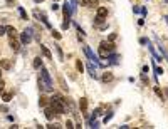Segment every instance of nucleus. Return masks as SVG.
I'll list each match as a JSON object with an SVG mask.
<instances>
[{"label": "nucleus", "mask_w": 168, "mask_h": 129, "mask_svg": "<svg viewBox=\"0 0 168 129\" xmlns=\"http://www.w3.org/2000/svg\"><path fill=\"white\" fill-rule=\"evenodd\" d=\"M155 74H156V76H161V74H163V69H161V67H155Z\"/></svg>", "instance_id": "nucleus-25"}, {"label": "nucleus", "mask_w": 168, "mask_h": 129, "mask_svg": "<svg viewBox=\"0 0 168 129\" xmlns=\"http://www.w3.org/2000/svg\"><path fill=\"white\" fill-rule=\"evenodd\" d=\"M7 3H9V5H12V3H14V0H7Z\"/></svg>", "instance_id": "nucleus-34"}, {"label": "nucleus", "mask_w": 168, "mask_h": 129, "mask_svg": "<svg viewBox=\"0 0 168 129\" xmlns=\"http://www.w3.org/2000/svg\"><path fill=\"white\" fill-rule=\"evenodd\" d=\"M39 87L44 92H52L54 91V86H52V80H50V76L47 69L40 67V77H39Z\"/></svg>", "instance_id": "nucleus-1"}, {"label": "nucleus", "mask_w": 168, "mask_h": 129, "mask_svg": "<svg viewBox=\"0 0 168 129\" xmlns=\"http://www.w3.org/2000/svg\"><path fill=\"white\" fill-rule=\"evenodd\" d=\"M0 67H2V69H5V70H9L10 67H12V64H10V60L2 59V60H0Z\"/></svg>", "instance_id": "nucleus-11"}, {"label": "nucleus", "mask_w": 168, "mask_h": 129, "mask_svg": "<svg viewBox=\"0 0 168 129\" xmlns=\"http://www.w3.org/2000/svg\"><path fill=\"white\" fill-rule=\"evenodd\" d=\"M50 107L57 114H64L66 112V99H62V97H52L50 99Z\"/></svg>", "instance_id": "nucleus-2"}, {"label": "nucleus", "mask_w": 168, "mask_h": 129, "mask_svg": "<svg viewBox=\"0 0 168 129\" xmlns=\"http://www.w3.org/2000/svg\"><path fill=\"white\" fill-rule=\"evenodd\" d=\"M56 50H57V54H59V59H61V60H64V54H62V50H61V47H59V45L56 47Z\"/></svg>", "instance_id": "nucleus-24"}, {"label": "nucleus", "mask_w": 168, "mask_h": 129, "mask_svg": "<svg viewBox=\"0 0 168 129\" xmlns=\"http://www.w3.org/2000/svg\"><path fill=\"white\" fill-rule=\"evenodd\" d=\"M44 112H46V118L47 119H52V109H46Z\"/></svg>", "instance_id": "nucleus-23"}, {"label": "nucleus", "mask_w": 168, "mask_h": 129, "mask_svg": "<svg viewBox=\"0 0 168 129\" xmlns=\"http://www.w3.org/2000/svg\"><path fill=\"white\" fill-rule=\"evenodd\" d=\"M34 17H37L39 20H42V22L46 24V27H50V24H49V20H47V17H46L44 14H39V10H34Z\"/></svg>", "instance_id": "nucleus-8"}, {"label": "nucleus", "mask_w": 168, "mask_h": 129, "mask_svg": "<svg viewBox=\"0 0 168 129\" xmlns=\"http://www.w3.org/2000/svg\"><path fill=\"white\" fill-rule=\"evenodd\" d=\"M32 35H34V30L25 29L24 32H22V35H20V42H22L24 45H29L30 42H32Z\"/></svg>", "instance_id": "nucleus-4"}, {"label": "nucleus", "mask_w": 168, "mask_h": 129, "mask_svg": "<svg viewBox=\"0 0 168 129\" xmlns=\"http://www.w3.org/2000/svg\"><path fill=\"white\" fill-rule=\"evenodd\" d=\"M3 101H5V102L12 101V94H10V92H5V94H3Z\"/></svg>", "instance_id": "nucleus-19"}, {"label": "nucleus", "mask_w": 168, "mask_h": 129, "mask_svg": "<svg viewBox=\"0 0 168 129\" xmlns=\"http://www.w3.org/2000/svg\"><path fill=\"white\" fill-rule=\"evenodd\" d=\"M3 86H5V82L0 79V92H3Z\"/></svg>", "instance_id": "nucleus-32"}, {"label": "nucleus", "mask_w": 168, "mask_h": 129, "mask_svg": "<svg viewBox=\"0 0 168 129\" xmlns=\"http://www.w3.org/2000/svg\"><path fill=\"white\" fill-rule=\"evenodd\" d=\"M111 118H113V112H109L108 116H106V118H104V122H108V121L111 119Z\"/></svg>", "instance_id": "nucleus-30"}, {"label": "nucleus", "mask_w": 168, "mask_h": 129, "mask_svg": "<svg viewBox=\"0 0 168 129\" xmlns=\"http://www.w3.org/2000/svg\"><path fill=\"white\" fill-rule=\"evenodd\" d=\"M79 107H81V111H82V112H86V109H88V99H86V97H81Z\"/></svg>", "instance_id": "nucleus-12"}, {"label": "nucleus", "mask_w": 168, "mask_h": 129, "mask_svg": "<svg viewBox=\"0 0 168 129\" xmlns=\"http://www.w3.org/2000/svg\"><path fill=\"white\" fill-rule=\"evenodd\" d=\"M54 2H57V0H54Z\"/></svg>", "instance_id": "nucleus-37"}, {"label": "nucleus", "mask_w": 168, "mask_h": 129, "mask_svg": "<svg viewBox=\"0 0 168 129\" xmlns=\"http://www.w3.org/2000/svg\"><path fill=\"white\" fill-rule=\"evenodd\" d=\"M84 54L88 55V59L91 60V62H94V66H101V62H99V60H98V57H96V55L93 54V50L89 49L88 45H84Z\"/></svg>", "instance_id": "nucleus-5"}, {"label": "nucleus", "mask_w": 168, "mask_h": 129, "mask_svg": "<svg viewBox=\"0 0 168 129\" xmlns=\"http://www.w3.org/2000/svg\"><path fill=\"white\" fill-rule=\"evenodd\" d=\"M34 67H35V69L42 67V60H40V57H35V59H34Z\"/></svg>", "instance_id": "nucleus-17"}, {"label": "nucleus", "mask_w": 168, "mask_h": 129, "mask_svg": "<svg viewBox=\"0 0 168 129\" xmlns=\"http://www.w3.org/2000/svg\"><path fill=\"white\" fill-rule=\"evenodd\" d=\"M108 59H109V62H111V64H118V55H116V54H109L108 55Z\"/></svg>", "instance_id": "nucleus-15"}, {"label": "nucleus", "mask_w": 168, "mask_h": 129, "mask_svg": "<svg viewBox=\"0 0 168 129\" xmlns=\"http://www.w3.org/2000/svg\"><path fill=\"white\" fill-rule=\"evenodd\" d=\"M34 2H35V3H40V2H44V0H34Z\"/></svg>", "instance_id": "nucleus-35"}, {"label": "nucleus", "mask_w": 168, "mask_h": 129, "mask_svg": "<svg viewBox=\"0 0 168 129\" xmlns=\"http://www.w3.org/2000/svg\"><path fill=\"white\" fill-rule=\"evenodd\" d=\"M116 39V34H111V35H109V40H111V42H113V40Z\"/></svg>", "instance_id": "nucleus-33"}, {"label": "nucleus", "mask_w": 168, "mask_h": 129, "mask_svg": "<svg viewBox=\"0 0 168 129\" xmlns=\"http://www.w3.org/2000/svg\"><path fill=\"white\" fill-rule=\"evenodd\" d=\"M52 37H54V39H56V40H61V37H62V35H61L59 32H56V30H52Z\"/></svg>", "instance_id": "nucleus-22"}, {"label": "nucleus", "mask_w": 168, "mask_h": 129, "mask_svg": "<svg viewBox=\"0 0 168 129\" xmlns=\"http://www.w3.org/2000/svg\"><path fill=\"white\" fill-rule=\"evenodd\" d=\"M81 3L86 7H98V0H81Z\"/></svg>", "instance_id": "nucleus-10"}, {"label": "nucleus", "mask_w": 168, "mask_h": 129, "mask_svg": "<svg viewBox=\"0 0 168 129\" xmlns=\"http://www.w3.org/2000/svg\"><path fill=\"white\" fill-rule=\"evenodd\" d=\"M113 50H114V44H113L111 40H109V42L103 40V42L99 44V55H101V57H108Z\"/></svg>", "instance_id": "nucleus-3"}, {"label": "nucleus", "mask_w": 168, "mask_h": 129, "mask_svg": "<svg viewBox=\"0 0 168 129\" xmlns=\"http://www.w3.org/2000/svg\"><path fill=\"white\" fill-rule=\"evenodd\" d=\"M76 67H78V70H79V72H82V70H84V66H82V62H81V60H78V62H76Z\"/></svg>", "instance_id": "nucleus-20"}, {"label": "nucleus", "mask_w": 168, "mask_h": 129, "mask_svg": "<svg viewBox=\"0 0 168 129\" xmlns=\"http://www.w3.org/2000/svg\"><path fill=\"white\" fill-rule=\"evenodd\" d=\"M40 49H42V54L47 57V59H52V54H50V50L46 47V45H40Z\"/></svg>", "instance_id": "nucleus-13"}, {"label": "nucleus", "mask_w": 168, "mask_h": 129, "mask_svg": "<svg viewBox=\"0 0 168 129\" xmlns=\"http://www.w3.org/2000/svg\"><path fill=\"white\" fill-rule=\"evenodd\" d=\"M7 34H9V37H15L17 35V30L14 29V27H7Z\"/></svg>", "instance_id": "nucleus-16"}, {"label": "nucleus", "mask_w": 168, "mask_h": 129, "mask_svg": "<svg viewBox=\"0 0 168 129\" xmlns=\"http://www.w3.org/2000/svg\"><path fill=\"white\" fill-rule=\"evenodd\" d=\"M9 44H10V47L15 50V52L20 49V44H19V40L15 39V37H10V42H9Z\"/></svg>", "instance_id": "nucleus-9"}, {"label": "nucleus", "mask_w": 168, "mask_h": 129, "mask_svg": "<svg viewBox=\"0 0 168 129\" xmlns=\"http://www.w3.org/2000/svg\"><path fill=\"white\" fill-rule=\"evenodd\" d=\"M89 126H91V128H98L99 122H98V121H91V122H89Z\"/></svg>", "instance_id": "nucleus-26"}, {"label": "nucleus", "mask_w": 168, "mask_h": 129, "mask_svg": "<svg viewBox=\"0 0 168 129\" xmlns=\"http://www.w3.org/2000/svg\"><path fill=\"white\" fill-rule=\"evenodd\" d=\"M19 14H20V17H22V19H27V14H25V10L22 9V7H19Z\"/></svg>", "instance_id": "nucleus-21"}, {"label": "nucleus", "mask_w": 168, "mask_h": 129, "mask_svg": "<svg viewBox=\"0 0 168 129\" xmlns=\"http://www.w3.org/2000/svg\"><path fill=\"white\" fill-rule=\"evenodd\" d=\"M113 80V74L111 72H104L103 74V82H111Z\"/></svg>", "instance_id": "nucleus-14"}, {"label": "nucleus", "mask_w": 168, "mask_h": 129, "mask_svg": "<svg viewBox=\"0 0 168 129\" xmlns=\"http://www.w3.org/2000/svg\"><path fill=\"white\" fill-rule=\"evenodd\" d=\"M3 34H7V27H3V25H0V35H3Z\"/></svg>", "instance_id": "nucleus-28"}, {"label": "nucleus", "mask_w": 168, "mask_h": 129, "mask_svg": "<svg viewBox=\"0 0 168 129\" xmlns=\"http://www.w3.org/2000/svg\"><path fill=\"white\" fill-rule=\"evenodd\" d=\"M62 12H64V19L66 20H69L71 19V15H72V9H71V5L66 2L64 5H62Z\"/></svg>", "instance_id": "nucleus-7"}, {"label": "nucleus", "mask_w": 168, "mask_h": 129, "mask_svg": "<svg viewBox=\"0 0 168 129\" xmlns=\"http://www.w3.org/2000/svg\"><path fill=\"white\" fill-rule=\"evenodd\" d=\"M88 70H89V74H91V76H93V77H94V79H96V77H98V74H96V70H94V67H93V66H91V64H89V66H88Z\"/></svg>", "instance_id": "nucleus-18"}, {"label": "nucleus", "mask_w": 168, "mask_h": 129, "mask_svg": "<svg viewBox=\"0 0 168 129\" xmlns=\"http://www.w3.org/2000/svg\"><path fill=\"white\" fill-rule=\"evenodd\" d=\"M106 15H108V9H106V7H99L98 9V17H96V24H101Z\"/></svg>", "instance_id": "nucleus-6"}, {"label": "nucleus", "mask_w": 168, "mask_h": 129, "mask_svg": "<svg viewBox=\"0 0 168 129\" xmlns=\"http://www.w3.org/2000/svg\"><path fill=\"white\" fill-rule=\"evenodd\" d=\"M67 27H69V20H66V22H64V24H62V29H64V30L67 29Z\"/></svg>", "instance_id": "nucleus-31"}, {"label": "nucleus", "mask_w": 168, "mask_h": 129, "mask_svg": "<svg viewBox=\"0 0 168 129\" xmlns=\"http://www.w3.org/2000/svg\"><path fill=\"white\" fill-rule=\"evenodd\" d=\"M0 74H2V67H0Z\"/></svg>", "instance_id": "nucleus-36"}, {"label": "nucleus", "mask_w": 168, "mask_h": 129, "mask_svg": "<svg viewBox=\"0 0 168 129\" xmlns=\"http://www.w3.org/2000/svg\"><path fill=\"white\" fill-rule=\"evenodd\" d=\"M155 92H156V96H158V97H161V99H163V92H161V89H158V87H156V89H155Z\"/></svg>", "instance_id": "nucleus-27"}, {"label": "nucleus", "mask_w": 168, "mask_h": 129, "mask_svg": "<svg viewBox=\"0 0 168 129\" xmlns=\"http://www.w3.org/2000/svg\"><path fill=\"white\" fill-rule=\"evenodd\" d=\"M66 128H67V129H72V128H74V124H72L71 121H67V122H66Z\"/></svg>", "instance_id": "nucleus-29"}]
</instances>
